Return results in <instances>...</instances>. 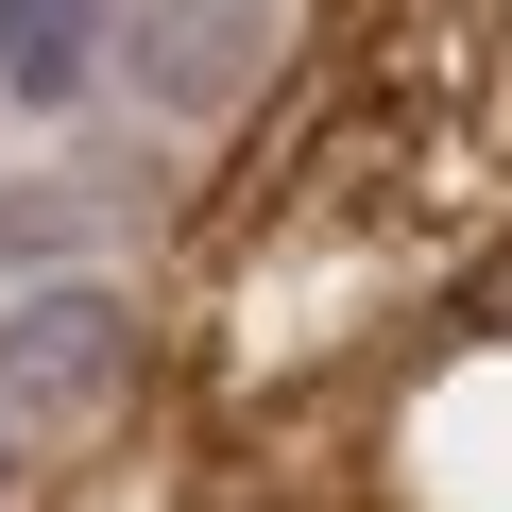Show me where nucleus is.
Masks as SVG:
<instances>
[{
  "label": "nucleus",
  "mask_w": 512,
  "mask_h": 512,
  "mask_svg": "<svg viewBox=\"0 0 512 512\" xmlns=\"http://www.w3.org/2000/svg\"><path fill=\"white\" fill-rule=\"evenodd\" d=\"M120 376H137V325H120L103 291H35L18 325H0V427H18V444L103 427V410H120Z\"/></svg>",
  "instance_id": "f257e3e1"
},
{
  "label": "nucleus",
  "mask_w": 512,
  "mask_h": 512,
  "mask_svg": "<svg viewBox=\"0 0 512 512\" xmlns=\"http://www.w3.org/2000/svg\"><path fill=\"white\" fill-rule=\"evenodd\" d=\"M239 69H256V0H154V18H137V86L171 120H205Z\"/></svg>",
  "instance_id": "f03ea898"
},
{
  "label": "nucleus",
  "mask_w": 512,
  "mask_h": 512,
  "mask_svg": "<svg viewBox=\"0 0 512 512\" xmlns=\"http://www.w3.org/2000/svg\"><path fill=\"white\" fill-rule=\"evenodd\" d=\"M103 86V0H0V103H86Z\"/></svg>",
  "instance_id": "7ed1b4c3"
},
{
  "label": "nucleus",
  "mask_w": 512,
  "mask_h": 512,
  "mask_svg": "<svg viewBox=\"0 0 512 512\" xmlns=\"http://www.w3.org/2000/svg\"><path fill=\"white\" fill-rule=\"evenodd\" d=\"M86 239H103L86 188H0V274H52V256H86Z\"/></svg>",
  "instance_id": "20e7f679"
},
{
  "label": "nucleus",
  "mask_w": 512,
  "mask_h": 512,
  "mask_svg": "<svg viewBox=\"0 0 512 512\" xmlns=\"http://www.w3.org/2000/svg\"><path fill=\"white\" fill-rule=\"evenodd\" d=\"M0 461H18V427H0Z\"/></svg>",
  "instance_id": "39448f33"
}]
</instances>
